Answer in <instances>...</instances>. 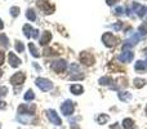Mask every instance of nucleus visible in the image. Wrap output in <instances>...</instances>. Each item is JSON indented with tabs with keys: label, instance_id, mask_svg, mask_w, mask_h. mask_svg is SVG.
<instances>
[{
	"label": "nucleus",
	"instance_id": "obj_1",
	"mask_svg": "<svg viewBox=\"0 0 147 129\" xmlns=\"http://www.w3.org/2000/svg\"><path fill=\"white\" fill-rule=\"evenodd\" d=\"M35 84L41 89L43 92H48L53 88V83L48 79H44V78H38L35 80Z\"/></svg>",
	"mask_w": 147,
	"mask_h": 129
},
{
	"label": "nucleus",
	"instance_id": "obj_2",
	"mask_svg": "<svg viewBox=\"0 0 147 129\" xmlns=\"http://www.w3.org/2000/svg\"><path fill=\"white\" fill-rule=\"evenodd\" d=\"M102 41H103V44L106 47H109V48H111V47H114V45L117 44V39L115 38L114 34H111V32L103 34V36H102Z\"/></svg>",
	"mask_w": 147,
	"mask_h": 129
},
{
	"label": "nucleus",
	"instance_id": "obj_3",
	"mask_svg": "<svg viewBox=\"0 0 147 129\" xmlns=\"http://www.w3.org/2000/svg\"><path fill=\"white\" fill-rule=\"evenodd\" d=\"M74 110H75V106H74V103L70 101V99L65 101L63 103H62V106H61V111H62V114H63L65 116H70V115H72Z\"/></svg>",
	"mask_w": 147,
	"mask_h": 129
},
{
	"label": "nucleus",
	"instance_id": "obj_4",
	"mask_svg": "<svg viewBox=\"0 0 147 129\" xmlns=\"http://www.w3.org/2000/svg\"><path fill=\"white\" fill-rule=\"evenodd\" d=\"M36 5H38V8H40L44 13H47V14H52V13L54 12V5L49 4L47 0H39Z\"/></svg>",
	"mask_w": 147,
	"mask_h": 129
},
{
	"label": "nucleus",
	"instance_id": "obj_5",
	"mask_svg": "<svg viewBox=\"0 0 147 129\" xmlns=\"http://www.w3.org/2000/svg\"><path fill=\"white\" fill-rule=\"evenodd\" d=\"M80 62H83L84 65L86 66H92L96 62V59H94V56L92 53H89V52H81L80 53Z\"/></svg>",
	"mask_w": 147,
	"mask_h": 129
},
{
	"label": "nucleus",
	"instance_id": "obj_6",
	"mask_svg": "<svg viewBox=\"0 0 147 129\" xmlns=\"http://www.w3.org/2000/svg\"><path fill=\"white\" fill-rule=\"evenodd\" d=\"M67 68V62L65 59H57V61L52 62V70L56 72H63Z\"/></svg>",
	"mask_w": 147,
	"mask_h": 129
},
{
	"label": "nucleus",
	"instance_id": "obj_7",
	"mask_svg": "<svg viewBox=\"0 0 147 129\" xmlns=\"http://www.w3.org/2000/svg\"><path fill=\"white\" fill-rule=\"evenodd\" d=\"M23 34H25V36L27 39H30V38L38 39L39 38V30L32 28L30 25H25V26H23Z\"/></svg>",
	"mask_w": 147,
	"mask_h": 129
},
{
	"label": "nucleus",
	"instance_id": "obj_8",
	"mask_svg": "<svg viewBox=\"0 0 147 129\" xmlns=\"http://www.w3.org/2000/svg\"><path fill=\"white\" fill-rule=\"evenodd\" d=\"M25 79H26L25 72L20 71V72H16L14 75L10 78V83H12L13 85H22L23 81H25Z\"/></svg>",
	"mask_w": 147,
	"mask_h": 129
},
{
	"label": "nucleus",
	"instance_id": "obj_9",
	"mask_svg": "<svg viewBox=\"0 0 147 129\" xmlns=\"http://www.w3.org/2000/svg\"><path fill=\"white\" fill-rule=\"evenodd\" d=\"M47 116H48V119L52 122V124H54V125H61L62 124V122H61V119H59V116L57 115V112L54 111V110H47Z\"/></svg>",
	"mask_w": 147,
	"mask_h": 129
},
{
	"label": "nucleus",
	"instance_id": "obj_10",
	"mask_svg": "<svg viewBox=\"0 0 147 129\" xmlns=\"http://www.w3.org/2000/svg\"><path fill=\"white\" fill-rule=\"evenodd\" d=\"M8 61H9V65L12 67H20L21 66V59L18 57H16V54L12 53V52L8 53Z\"/></svg>",
	"mask_w": 147,
	"mask_h": 129
},
{
	"label": "nucleus",
	"instance_id": "obj_11",
	"mask_svg": "<svg viewBox=\"0 0 147 129\" xmlns=\"http://www.w3.org/2000/svg\"><path fill=\"white\" fill-rule=\"evenodd\" d=\"M133 57H134V54H133V52L130 51H124L119 56V61L120 62H130L133 59Z\"/></svg>",
	"mask_w": 147,
	"mask_h": 129
},
{
	"label": "nucleus",
	"instance_id": "obj_12",
	"mask_svg": "<svg viewBox=\"0 0 147 129\" xmlns=\"http://www.w3.org/2000/svg\"><path fill=\"white\" fill-rule=\"evenodd\" d=\"M132 7L134 8V12H136V14H137V16H140V17H143V16H145V13H146V7L137 4V3H133Z\"/></svg>",
	"mask_w": 147,
	"mask_h": 129
},
{
	"label": "nucleus",
	"instance_id": "obj_13",
	"mask_svg": "<svg viewBox=\"0 0 147 129\" xmlns=\"http://www.w3.org/2000/svg\"><path fill=\"white\" fill-rule=\"evenodd\" d=\"M51 39H52V34L49 32V31H45V32L43 34V36L40 38V44H41V45L45 47L47 44H49Z\"/></svg>",
	"mask_w": 147,
	"mask_h": 129
},
{
	"label": "nucleus",
	"instance_id": "obj_14",
	"mask_svg": "<svg viewBox=\"0 0 147 129\" xmlns=\"http://www.w3.org/2000/svg\"><path fill=\"white\" fill-rule=\"evenodd\" d=\"M70 91H71L72 94H76V96H79V94H81L84 92V88L80 85V84H74V85L70 86Z\"/></svg>",
	"mask_w": 147,
	"mask_h": 129
},
{
	"label": "nucleus",
	"instance_id": "obj_15",
	"mask_svg": "<svg viewBox=\"0 0 147 129\" xmlns=\"http://www.w3.org/2000/svg\"><path fill=\"white\" fill-rule=\"evenodd\" d=\"M117 96H119L120 101H123V102H128V101L132 99V94H130L129 92H119Z\"/></svg>",
	"mask_w": 147,
	"mask_h": 129
},
{
	"label": "nucleus",
	"instance_id": "obj_16",
	"mask_svg": "<svg viewBox=\"0 0 147 129\" xmlns=\"http://www.w3.org/2000/svg\"><path fill=\"white\" fill-rule=\"evenodd\" d=\"M123 127H124V129H134L136 125L132 119H124L123 120Z\"/></svg>",
	"mask_w": 147,
	"mask_h": 129
},
{
	"label": "nucleus",
	"instance_id": "obj_17",
	"mask_svg": "<svg viewBox=\"0 0 147 129\" xmlns=\"http://www.w3.org/2000/svg\"><path fill=\"white\" fill-rule=\"evenodd\" d=\"M134 68H136V71H140V72H142V71H145V70H146V62H143V61H138V62H136Z\"/></svg>",
	"mask_w": 147,
	"mask_h": 129
},
{
	"label": "nucleus",
	"instance_id": "obj_18",
	"mask_svg": "<svg viewBox=\"0 0 147 129\" xmlns=\"http://www.w3.org/2000/svg\"><path fill=\"white\" fill-rule=\"evenodd\" d=\"M98 83L101 84V85H110V84L112 83V79L109 78V76H102L98 80Z\"/></svg>",
	"mask_w": 147,
	"mask_h": 129
},
{
	"label": "nucleus",
	"instance_id": "obj_19",
	"mask_svg": "<svg viewBox=\"0 0 147 129\" xmlns=\"http://www.w3.org/2000/svg\"><path fill=\"white\" fill-rule=\"evenodd\" d=\"M14 48H16V52H18V53H22V52L25 51V45H23V43L20 40H16Z\"/></svg>",
	"mask_w": 147,
	"mask_h": 129
},
{
	"label": "nucleus",
	"instance_id": "obj_20",
	"mask_svg": "<svg viewBox=\"0 0 147 129\" xmlns=\"http://www.w3.org/2000/svg\"><path fill=\"white\" fill-rule=\"evenodd\" d=\"M28 48H30V51H31V54H32L35 58H39V57H40V53H39V51L35 48V45H34L32 43L28 44Z\"/></svg>",
	"mask_w": 147,
	"mask_h": 129
},
{
	"label": "nucleus",
	"instance_id": "obj_21",
	"mask_svg": "<svg viewBox=\"0 0 147 129\" xmlns=\"http://www.w3.org/2000/svg\"><path fill=\"white\" fill-rule=\"evenodd\" d=\"M26 17H27L28 21H35L36 20V13L34 9H28L27 12H26Z\"/></svg>",
	"mask_w": 147,
	"mask_h": 129
},
{
	"label": "nucleus",
	"instance_id": "obj_22",
	"mask_svg": "<svg viewBox=\"0 0 147 129\" xmlns=\"http://www.w3.org/2000/svg\"><path fill=\"white\" fill-rule=\"evenodd\" d=\"M109 120V115L106 114H101L98 115V118H97V122H98V124H106V122Z\"/></svg>",
	"mask_w": 147,
	"mask_h": 129
},
{
	"label": "nucleus",
	"instance_id": "obj_23",
	"mask_svg": "<svg viewBox=\"0 0 147 129\" xmlns=\"http://www.w3.org/2000/svg\"><path fill=\"white\" fill-rule=\"evenodd\" d=\"M0 44H1L3 47H5V48L9 47V43H8V36L5 35V34H1V35H0Z\"/></svg>",
	"mask_w": 147,
	"mask_h": 129
},
{
	"label": "nucleus",
	"instance_id": "obj_24",
	"mask_svg": "<svg viewBox=\"0 0 147 129\" xmlns=\"http://www.w3.org/2000/svg\"><path fill=\"white\" fill-rule=\"evenodd\" d=\"M146 85V80H143V79H134V86L136 88H142V86Z\"/></svg>",
	"mask_w": 147,
	"mask_h": 129
},
{
	"label": "nucleus",
	"instance_id": "obj_25",
	"mask_svg": "<svg viewBox=\"0 0 147 129\" xmlns=\"http://www.w3.org/2000/svg\"><path fill=\"white\" fill-rule=\"evenodd\" d=\"M34 98H35V94H34V92L31 91V89H28V91L26 92V94H25V101H32Z\"/></svg>",
	"mask_w": 147,
	"mask_h": 129
},
{
	"label": "nucleus",
	"instance_id": "obj_26",
	"mask_svg": "<svg viewBox=\"0 0 147 129\" xmlns=\"http://www.w3.org/2000/svg\"><path fill=\"white\" fill-rule=\"evenodd\" d=\"M10 14H12V17H17V16L20 14V8L18 7H12L10 8Z\"/></svg>",
	"mask_w": 147,
	"mask_h": 129
},
{
	"label": "nucleus",
	"instance_id": "obj_27",
	"mask_svg": "<svg viewBox=\"0 0 147 129\" xmlns=\"http://www.w3.org/2000/svg\"><path fill=\"white\" fill-rule=\"evenodd\" d=\"M140 34H141V35H145V34H147V23H143V25L140 26Z\"/></svg>",
	"mask_w": 147,
	"mask_h": 129
},
{
	"label": "nucleus",
	"instance_id": "obj_28",
	"mask_svg": "<svg viewBox=\"0 0 147 129\" xmlns=\"http://www.w3.org/2000/svg\"><path fill=\"white\" fill-rule=\"evenodd\" d=\"M7 93H8V88L7 86H0V97H4V96H7Z\"/></svg>",
	"mask_w": 147,
	"mask_h": 129
},
{
	"label": "nucleus",
	"instance_id": "obj_29",
	"mask_svg": "<svg viewBox=\"0 0 147 129\" xmlns=\"http://www.w3.org/2000/svg\"><path fill=\"white\" fill-rule=\"evenodd\" d=\"M114 30H116V31H119V30H121V27H123V23L121 22H116V23H114V25L111 26Z\"/></svg>",
	"mask_w": 147,
	"mask_h": 129
},
{
	"label": "nucleus",
	"instance_id": "obj_30",
	"mask_svg": "<svg viewBox=\"0 0 147 129\" xmlns=\"http://www.w3.org/2000/svg\"><path fill=\"white\" fill-rule=\"evenodd\" d=\"M115 14H117V16H123V14H124V13H123V8L121 7L116 8V9H115Z\"/></svg>",
	"mask_w": 147,
	"mask_h": 129
},
{
	"label": "nucleus",
	"instance_id": "obj_31",
	"mask_svg": "<svg viewBox=\"0 0 147 129\" xmlns=\"http://www.w3.org/2000/svg\"><path fill=\"white\" fill-rule=\"evenodd\" d=\"M117 1H119V0H106V4L107 5H115Z\"/></svg>",
	"mask_w": 147,
	"mask_h": 129
},
{
	"label": "nucleus",
	"instance_id": "obj_32",
	"mask_svg": "<svg viewBox=\"0 0 147 129\" xmlns=\"http://www.w3.org/2000/svg\"><path fill=\"white\" fill-rule=\"evenodd\" d=\"M3 63H4V53L0 51V65H3Z\"/></svg>",
	"mask_w": 147,
	"mask_h": 129
},
{
	"label": "nucleus",
	"instance_id": "obj_33",
	"mask_svg": "<svg viewBox=\"0 0 147 129\" xmlns=\"http://www.w3.org/2000/svg\"><path fill=\"white\" fill-rule=\"evenodd\" d=\"M5 106H7V105H5V102H4V101H1V99H0V110L5 109Z\"/></svg>",
	"mask_w": 147,
	"mask_h": 129
},
{
	"label": "nucleus",
	"instance_id": "obj_34",
	"mask_svg": "<svg viewBox=\"0 0 147 129\" xmlns=\"http://www.w3.org/2000/svg\"><path fill=\"white\" fill-rule=\"evenodd\" d=\"M111 129H120V127H119V124L116 123V125H111Z\"/></svg>",
	"mask_w": 147,
	"mask_h": 129
},
{
	"label": "nucleus",
	"instance_id": "obj_35",
	"mask_svg": "<svg viewBox=\"0 0 147 129\" xmlns=\"http://www.w3.org/2000/svg\"><path fill=\"white\" fill-rule=\"evenodd\" d=\"M3 27H4V23H3V21L0 20V30H3Z\"/></svg>",
	"mask_w": 147,
	"mask_h": 129
},
{
	"label": "nucleus",
	"instance_id": "obj_36",
	"mask_svg": "<svg viewBox=\"0 0 147 129\" xmlns=\"http://www.w3.org/2000/svg\"><path fill=\"white\" fill-rule=\"evenodd\" d=\"M1 75H3V71H1V70H0V78H1Z\"/></svg>",
	"mask_w": 147,
	"mask_h": 129
},
{
	"label": "nucleus",
	"instance_id": "obj_37",
	"mask_svg": "<svg viewBox=\"0 0 147 129\" xmlns=\"http://www.w3.org/2000/svg\"><path fill=\"white\" fill-rule=\"evenodd\" d=\"M146 68H147V63H146Z\"/></svg>",
	"mask_w": 147,
	"mask_h": 129
},
{
	"label": "nucleus",
	"instance_id": "obj_38",
	"mask_svg": "<svg viewBox=\"0 0 147 129\" xmlns=\"http://www.w3.org/2000/svg\"><path fill=\"white\" fill-rule=\"evenodd\" d=\"M146 112H147V109H146Z\"/></svg>",
	"mask_w": 147,
	"mask_h": 129
},
{
	"label": "nucleus",
	"instance_id": "obj_39",
	"mask_svg": "<svg viewBox=\"0 0 147 129\" xmlns=\"http://www.w3.org/2000/svg\"><path fill=\"white\" fill-rule=\"evenodd\" d=\"M0 128H1V125H0Z\"/></svg>",
	"mask_w": 147,
	"mask_h": 129
}]
</instances>
